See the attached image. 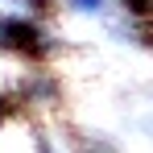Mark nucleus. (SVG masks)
<instances>
[{
  "label": "nucleus",
  "mask_w": 153,
  "mask_h": 153,
  "mask_svg": "<svg viewBox=\"0 0 153 153\" xmlns=\"http://www.w3.org/2000/svg\"><path fill=\"white\" fill-rule=\"evenodd\" d=\"M103 4L108 0H66V8H75V13H103Z\"/></svg>",
  "instance_id": "1"
}]
</instances>
